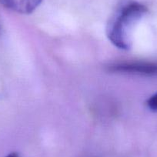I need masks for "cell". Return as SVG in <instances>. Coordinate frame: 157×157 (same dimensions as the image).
<instances>
[{"label": "cell", "mask_w": 157, "mask_h": 157, "mask_svg": "<svg viewBox=\"0 0 157 157\" xmlns=\"http://www.w3.org/2000/svg\"><path fill=\"white\" fill-rule=\"evenodd\" d=\"M147 12V7L137 1L121 0L107 25V36L111 43L120 49H129L132 42L128 28Z\"/></svg>", "instance_id": "cell-1"}, {"label": "cell", "mask_w": 157, "mask_h": 157, "mask_svg": "<svg viewBox=\"0 0 157 157\" xmlns=\"http://www.w3.org/2000/svg\"><path fill=\"white\" fill-rule=\"evenodd\" d=\"M108 70L113 72L134 75H157V62L115 63L108 66Z\"/></svg>", "instance_id": "cell-2"}, {"label": "cell", "mask_w": 157, "mask_h": 157, "mask_svg": "<svg viewBox=\"0 0 157 157\" xmlns=\"http://www.w3.org/2000/svg\"><path fill=\"white\" fill-rule=\"evenodd\" d=\"M43 1V0H20L18 2L16 11L22 14H30L41 5Z\"/></svg>", "instance_id": "cell-3"}, {"label": "cell", "mask_w": 157, "mask_h": 157, "mask_svg": "<svg viewBox=\"0 0 157 157\" xmlns=\"http://www.w3.org/2000/svg\"><path fill=\"white\" fill-rule=\"evenodd\" d=\"M0 4L10 10H16V11L17 10L18 2L16 0H0Z\"/></svg>", "instance_id": "cell-4"}, {"label": "cell", "mask_w": 157, "mask_h": 157, "mask_svg": "<svg viewBox=\"0 0 157 157\" xmlns=\"http://www.w3.org/2000/svg\"><path fill=\"white\" fill-rule=\"evenodd\" d=\"M148 107L153 112H157V93L151 96L146 102Z\"/></svg>", "instance_id": "cell-5"}, {"label": "cell", "mask_w": 157, "mask_h": 157, "mask_svg": "<svg viewBox=\"0 0 157 157\" xmlns=\"http://www.w3.org/2000/svg\"><path fill=\"white\" fill-rule=\"evenodd\" d=\"M6 157H19V155L16 152H12V153L9 154Z\"/></svg>", "instance_id": "cell-6"}]
</instances>
